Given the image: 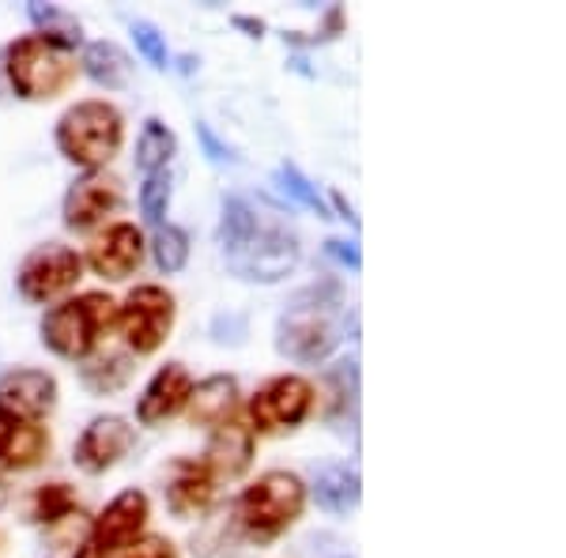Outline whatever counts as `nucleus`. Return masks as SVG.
<instances>
[{"mask_svg": "<svg viewBox=\"0 0 566 558\" xmlns=\"http://www.w3.org/2000/svg\"><path fill=\"white\" fill-rule=\"evenodd\" d=\"M216 238L227 272L245 283H280L303 261L295 227L261 197H227Z\"/></svg>", "mask_w": 566, "mask_h": 558, "instance_id": "f257e3e1", "label": "nucleus"}, {"mask_svg": "<svg viewBox=\"0 0 566 558\" xmlns=\"http://www.w3.org/2000/svg\"><path fill=\"white\" fill-rule=\"evenodd\" d=\"M348 336V298L336 280L310 283L283 306L276 322V351L298 366L325 362Z\"/></svg>", "mask_w": 566, "mask_h": 558, "instance_id": "f03ea898", "label": "nucleus"}, {"mask_svg": "<svg viewBox=\"0 0 566 558\" xmlns=\"http://www.w3.org/2000/svg\"><path fill=\"white\" fill-rule=\"evenodd\" d=\"M117 325V302L106 291H87V295L65 298L42 314L39 336L42 347H50L57 359L84 362L98 351L103 336Z\"/></svg>", "mask_w": 566, "mask_h": 558, "instance_id": "7ed1b4c3", "label": "nucleus"}, {"mask_svg": "<svg viewBox=\"0 0 566 558\" xmlns=\"http://www.w3.org/2000/svg\"><path fill=\"white\" fill-rule=\"evenodd\" d=\"M306 498H310V491H306L303 475H295L287 468L261 472L258 480L239 494V502H234L242 536L250 539V544H272V539L283 536L303 517Z\"/></svg>", "mask_w": 566, "mask_h": 558, "instance_id": "20e7f679", "label": "nucleus"}, {"mask_svg": "<svg viewBox=\"0 0 566 558\" xmlns=\"http://www.w3.org/2000/svg\"><path fill=\"white\" fill-rule=\"evenodd\" d=\"M57 151L80 170H106L125 144V114L106 98H84L57 122Z\"/></svg>", "mask_w": 566, "mask_h": 558, "instance_id": "39448f33", "label": "nucleus"}, {"mask_svg": "<svg viewBox=\"0 0 566 558\" xmlns=\"http://www.w3.org/2000/svg\"><path fill=\"white\" fill-rule=\"evenodd\" d=\"M4 72L8 84L27 103H50L61 98L76 84V57L57 45H50L39 34H23L4 50Z\"/></svg>", "mask_w": 566, "mask_h": 558, "instance_id": "423d86ee", "label": "nucleus"}, {"mask_svg": "<svg viewBox=\"0 0 566 558\" xmlns=\"http://www.w3.org/2000/svg\"><path fill=\"white\" fill-rule=\"evenodd\" d=\"M175 322L178 302L159 283H140L125 295V302H117V328H122V340L136 359L159 351L175 333Z\"/></svg>", "mask_w": 566, "mask_h": 558, "instance_id": "0eeeda50", "label": "nucleus"}, {"mask_svg": "<svg viewBox=\"0 0 566 558\" xmlns=\"http://www.w3.org/2000/svg\"><path fill=\"white\" fill-rule=\"evenodd\" d=\"M317 404L314 386L303 373H276L253 392L245 415H250V430L258 434H291L310 419V411Z\"/></svg>", "mask_w": 566, "mask_h": 558, "instance_id": "6e6552de", "label": "nucleus"}, {"mask_svg": "<svg viewBox=\"0 0 566 558\" xmlns=\"http://www.w3.org/2000/svg\"><path fill=\"white\" fill-rule=\"evenodd\" d=\"M84 280V257L65 242H42L20 261L15 269V291L20 298L45 306V302L69 295L76 283Z\"/></svg>", "mask_w": 566, "mask_h": 558, "instance_id": "1a4fd4ad", "label": "nucleus"}, {"mask_svg": "<svg viewBox=\"0 0 566 558\" xmlns=\"http://www.w3.org/2000/svg\"><path fill=\"white\" fill-rule=\"evenodd\" d=\"M125 204V186L117 173L109 170H84L76 181L69 186L65 204H61V215H65V227L76 234L95 231L103 227L109 215H117Z\"/></svg>", "mask_w": 566, "mask_h": 558, "instance_id": "9d476101", "label": "nucleus"}, {"mask_svg": "<svg viewBox=\"0 0 566 558\" xmlns=\"http://www.w3.org/2000/svg\"><path fill=\"white\" fill-rule=\"evenodd\" d=\"M136 445V427L125 415H95L72 445V464L84 475H106Z\"/></svg>", "mask_w": 566, "mask_h": 558, "instance_id": "9b49d317", "label": "nucleus"}, {"mask_svg": "<svg viewBox=\"0 0 566 558\" xmlns=\"http://www.w3.org/2000/svg\"><path fill=\"white\" fill-rule=\"evenodd\" d=\"M148 517H151V498H148V494H144L140 487L122 491L117 498L106 502L103 514L91 520V539H87V544L95 547L103 558L125 551V547H133L136 539L144 536Z\"/></svg>", "mask_w": 566, "mask_h": 558, "instance_id": "f8f14e48", "label": "nucleus"}, {"mask_svg": "<svg viewBox=\"0 0 566 558\" xmlns=\"http://www.w3.org/2000/svg\"><path fill=\"white\" fill-rule=\"evenodd\" d=\"M144 253H148V238H144L140 227L117 219V223H109L103 234L91 238L84 264L95 272V276H103L109 283H122L140 272Z\"/></svg>", "mask_w": 566, "mask_h": 558, "instance_id": "ddd939ff", "label": "nucleus"}, {"mask_svg": "<svg viewBox=\"0 0 566 558\" xmlns=\"http://www.w3.org/2000/svg\"><path fill=\"white\" fill-rule=\"evenodd\" d=\"M57 408V378L34 366H15L0 373V415L15 423H42Z\"/></svg>", "mask_w": 566, "mask_h": 558, "instance_id": "4468645a", "label": "nucleus"}, {"mask_svg": "<svg viewBox=\"0 0 566 558\" xmlns=\"http://www.w3.org/2000/svg\"><path fill=\"white\" fill-rule=\"evenodd\" d=\"M163 498L167 509L181 520L205 517L216 506V480L193 456H178L163 468Z\"/></svg>", "mask_w": 566, "mask_h": 558, "instance_id": "2eb2a0df", "label": "nucleus"}, {"mask_svg": "<svg viewBox=\"0 0 566 558\" xmlns=\"http://www.w3.org/2000/svg\"><path fill=\"white\" fill-rule=\"evenodd\" d=\"M189 392H193V373L181 362H167L151 373V381L144 386L140 400H136V423L140 427H159L167 419H175L186 411Z\"/></svg>", "mask_w": 566, "mask_h": 558, "instance_id": "dca6fc26", "label": "nucleus"}, {"mask_svg": "<svg viewBox=\"0 0 566 558\" xmlns=\"http://www.w3.org/2000/svg\"><path fill=\"white\" fill-rule=\"evenodd\" d=\"M253 445H258L253 430L239 423V419H231V423L212 430L200 464L212 472V480H239V475L250 472V464H253Z\"/></svg>", "mask_w": 566, "mask_h": 558, "instance_id": "f3484780", "label": "nucleus"}, {"mask_svg": "<svg viewBox=\"0 0 566 558\" xmlns=\"http://www.w3.org/2000/svg\"><path fill=\"white\" fill-rule=\"evenodd\" d=\"M239 378L234 373H212L205 381H193V392H189V404L181 415L193 427H223L239 415Z\"/></svg>", "mask_w": 566, "mask_h": 558, "instance_id": "a211bd4d", "label": "nucleus"}, {"mask_svg": "<svg viewBox=\"0 0 566 558\" xmlns=\"http://www.w3.org/2000/svg\"><path fill=\"white\" fill-rule=\"evenodd\" d=\"M310 491H314V502L328 517H348L355 514V506H359V498H363L359 468H355V464H325V468L314 475Z\"/></svg>", "mask_w": 566, "mask_h": 558, "instance_id": "6ab92c4d", "label": "nucleus"}, {"mask_svg": "<svg viewBox=\"0 0 566 558\" xmlns=\"http://www.w3.org/2000/svg\"><path fill=\"white\" fill-rule=\"evenodd\" d=\"M80 69H84L87 80H95V84L106 91H122V87H129V80H133V57L109 39L87 42L84 57H80Z\"/></svg>", "mask_w": 566, "mask_h": 558, "instance_id": "aec40b11", "label": "nucleus"}, {"mask_svg": "<svg viewBox=\"0 0 566 558\" xmlns=\"http://www.w3.org/2000/svg\"><path fill=\"white\" fill-rule=\"evenodd\" d=\"M242 544H245V536H242L239 514H234V506H227V509H216L212 517H205V525L197 528L193 555L197 558H239Z\"/></svg>", "mask_w": 566, "mask_h": 558, "instance_id": "412c9836", "label": "nucleus"}, {"mask_svg": "<svg viewBox=\"0 0 566 558\" xmlns=\"http://www.w3.org/2000/svg\"><path fill=\"white\" fill-rule=\"evenodd\" d=\"M178 151V136L170 129L163 117H148V122L140 125V136H136V170L148 178L155 170H170V159H175Z\"/></svg>", "mask_w": 566, "mask_h": 558, "instance_id": "4be33fe9", "label": "nucleus"}, {"mask_svg": "<svg viewBox=\"0 0 566 558\" xmlns=\"http://www.w3.org/2000/svg\"><path fill=\"white\" fill-rule=\"evenodd\" d=\"M27 15H31V23L39 27V39L57 45V50L72 53L80 42H84V23H80L72 12H65V8L31 0V4H27Z\"/></svg>", "mask_w": 566, "mask_h": 558, "instance_id": "5701e85b", "label": "nucleus"}, {"mask_svg": "<svg viewBox=\"0 0 566 558\" xmlns=\"http://www.w3.org/2000/svg\"><path fill=\"white\" fill-rule=\"evenodd\" d=\"M133 378V359L117 351H95L91 359L80 362V381H84L87 392L95 397H109Z\"/></svg>", "mask_w": 566, "mask_h": 558, "instance_id": "b1692460", "label": "nucleus"}, {"mask_svg": "<svg viewBox=\"0 0 566 558\" xmlns=\"http://www.w3.org/2000/svg\"><path fill=\"white\" fill-rule=\"evenodd\" d=\"M50 430L42 423H15L12 438H8V450L0 456V468L4 472H27L34 468V464L45 461V453H50Z\"/></svg>", "mask_w": 566, "mask_h": 558, "instance_id": "393cba45", "label": "nucleus"}, {"mask_svg": "<svg viewBox=\"0 0 566 558\" xmlns=\"http://www.w3.org/2000/svg\"><path fill=\"white\" fill-rule=\"evenodd\" d=\"M148 250H151L155 269H159L163 276H178V272L189 264V234H186V227H178V223H159V227L151 231Z\"/></svg>", "mask_w": 566, "mask_h": 558, "instance_id": "a878e982", "label": "nucleus"}, {"mask_svg": "<svg viewBox=\"0 0 566 558\" xmlns=\"http://www.w3.org/2000/svg\"><path fill=\"white\" fill-rule=\"evenodd\" d=\"M325 381L333 386V397H328V419H355L359 411V359L336 362L333 370L325 373Z\"/></svg>", "mask_w": 566, "mask_h": 558, "instance_id": "bb28decb", "label": "nucleus"}, {"mask_svg": "<svg viewBox=\"0 0 566 558\" xmlns=\"http://www.w3.org/2000/svg\"><path fill=\"white\" fill-rule=\"evenodd\" d=\"M76 509H80V502L69 483H42L31 498V517L39 520V525H57V520L72 517Z\"/></svg>", "mask_w": 566, "mask_h": 558, "instance_id": "cd10ccee", "label": "nucleus"}, {"mask_svg": "<svg viewBox=\"0 0 566 558\" xmlns=\"http://www.w3.org/2000/svg\"><path fill=\"white\" fill-rule=\"evenodd\" d=\"M170 197H175V178H170V170L148 173V178H144V186H140V215L148 219L151 227L167 223Z\"/></svg>", "mask_w": 566, "mask_h": 558, "instance_id": "c85d7f7f", "label": "nucleus"}, {"mask_svg": "<svg viewBox=\"0 0 566 558\" xmlns=\"http://www.w3.org/2000/svg\"><path fill=\"white\" fill-rule=\"evenodd\" d=\"M276 181H280L283 193H287L291 200H295V204L310 208V212H317L322 219H333V212H328V204L322 200V193H317V186L306 178L303 170L295 167V162H283V167L276 170Z\"/></svg>", "mask_w": 566, "mask_h": 558, "instance_id": "c756f323", "label": "nucleus"}, {"mask_svg": "<svg viewBox=\"0 0 566 558\" xmlns=\"http://www.w3.org/2000/svg\"><path fill=\"white\" fill-rule=\"evenodd\" d=\"M133 42H136V50H140V57L148 61L151 69H167V65H170L167 34H163L155 23H148V20H136V23H133Z\"/></svg>", "mask_w": 566, "mask_h": 558, "instance_id": "7c9ffc66", "label": "nucleus"}, {"mask_svg": "<svg viewBox=\"0 0 566 558\" xmlns=\"http://www.w3.org/2000/svg\"><path fill=\"white\" fill-rule=\"evenodd\" d=\"M117 558H181V551L175 547V539L167 536H140L133 547H125V551H117Z\"/></svg>", "mask_w": 566, "mask_h": 558, "instance_id": "2f4dec72", "label": "nucleus"}, {"mask_svg": "<svg viewBox=\"0 0 566 558\" xmlns=\"http://www.w3.org/2000/svg\"><path fill=\"white\" fill-rule=\"evenodd\" d=\"M197 136H200V144H205V155H208L212 162H234V151L227 148V144L212 133V125L197 122Z\"/></svg>", "mask_w": 566, "mask_h": 558, "instance_id": "473e14b6", "label": "nucleus"}, {"mask_svg": "<svg viewBox=\"0 0 566 558\" xmlns=\"http://www.w3.org/2000/svg\"><path fill=\"white\" fill-rule=\"evenodd\" d=\"M325 253H328V257H336L340 264H348L352 272H359V269H363L359 245H355V242H344V238H328V242H325Z\"/></svg>", "mask_w": 566, "mask_h": 558, "instance_id": "72a5a7b5", "label": "nucleus"}, {"mask_svg": "<svg viewBox=\"0 0 566 558\" xmlns=\"http://www.w3.org/2000/svg\"><path fill=\"white\" fill-rule=\"evenodd\" d=\"M234 27L250 31V39H261V31H264V23L261 20H250V15H234Z\"/></svg>", "mask_w": 566, "mask_h": 558, "instance_id": "f704fd0d", "label": "nucleus"}, {"mask_svg": "<svg viewBox=\"0 0 566 558\" xmlns=\"http://www.w3.org/2000/svg\"><path fill=\"white\" fill-rule=\"evenodd\" d=\"M12 430H15V419L0 415V456H4V450H8V438H12Z\"/></svg>", "mask_w": 566, "mask_h": 558, "instance_id": "c9c22d12", "label": "nucleus"}, {"mask_svg": "<svg viewBox=\"0 0 566 558\" xmlns=\"http://www.w3.org/2000/svg\"><path fill=\"white\" fill-rule=\"evenodd\" d=\"M333 204H336V208H340V212H344V219H348V223H352V227H359V219H355V212H352V204H348V200H344L340 193H333Z\"/></svg>", "mask_w": 566, "mask_h": 558, "instance_id": "e433bc0d", "label": "nucleus"}, {"mask_svg": "<svg viewBox=\"0 0 566 558\" xmlns=\"http://www.w3.org/2000/svg\"><path fill=\"white\" fill-rule=\"evenodd\" d=\"M8 498H12V487H8V480H4V468H0V509L8 506Z\"/></svg>", "mask_w": 566, "mask_h": 558, "instance_id": "4c0bfd02", "label": "nucleus"}]
</instances>
